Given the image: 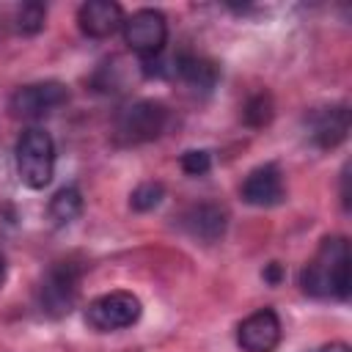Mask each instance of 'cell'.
<instances>
[{
    "label": "cell",
    "mask_w": 352,
    "mask_h": 352,
    "mask_svg": "<svg viewBox=\"0 0 352 352\" xmlns=\"http://www.w3.org/2000/svg\"><path fill=\"white\" fill-rule=\"evenodd\" d=\"M300 286L316 300L349 297V242L346 236H324L314 258L300 272Z\"/></svg>",
    "instance_id": "1"
},
{
    "label": "cell",
    "mask_w": 352,
    "mask_h": 352,
    "mask_svg": "<svg viewBox=\"0 0 352 352\" xmlns=\"http://www.w3.org/2000/svg\"><path fill=\"white\" fill-rule=\"evenodd\" d=\"M16 173L30 190H44L55 176V143L50 132L30 126L16 140Z\"/></svg>",
    "instance_id": "2"
},
{
    "label": "cell",
    "mask_w": 352,
    "mask_h": 352,
    "mask_svg": "<svg viewBox=\"0 0 352 352\" xmlns=\"http://www.w3.org/2000/svg\"><path fill=\"white\" fill-rule=\"evenodd\" d=\"M80 294V267L74 261H55L38 280L36 302L44 316L60 319L72 314Z\"/></svg>",
    "instance_id": "3"
},
{
    "label": "cell",
    "mask_w": 352,
    "mask_h": 352,
    "mask_svg": "<svg viewBox=\"0 0 352 352\" xmlns=\"http://www.w3.org/2000/svg\"><path fill=\"white\" fill-rule=\"evenodd\" d=\"M143 314L140 300L132 292H107L96 300L88 302L85 308V324L96 333H113V330H124L132 327Z\"/></svg>",
    "instance_id": "4"
},
{
    "label": "cell",
    "mask_w": 352,
    "mask_h": 352,
    "mask_svg": "<svg viewBox=\"0 0 352 352\" xmlns=\"http://www.w3.org/2000/svg\"><path fill=\"white\" fill-rule=\"evenodd\" d=\"M124 41L129 44L132 52L140 55V60L146 58H157L165 50L168 41V22L165 14L157 8H138L129 16H124Z\"/></svg>",
    "instance_id": "5"
},
{
    "label": "cell",
    "mask_w": 352,
    "mask_h": 352,
    "mask_svg": "<svg viewBox=\"0 0 352 352\" xmlns=\"http://www.w3.org/2000/svg\"><path fill=\"white\" fill-rule=\"evenodd\" d=\"M168 124V110L162 102L138 99L126 104L116 118V135L124 143H146L154 140Z\"/></svg>",
    "instance_id": "6"
},
{
    "label": "cell",
    "mask_w": 352,
    "mask_h": 352,
    "mask_svg": "<svg viewBox=\"0 0 352 352\" xmlns=\"http://www.w3.org/2000/svg\"><path fill=\"white\" fill-rule=\"evenodd\" d=\"M69 102V88L58 80H44V82H30L14 91L8 110L14 118H44L50 113H55L58 107H63Z\"/></svg>",
    "instance_id": "7"
},
{
    "label": "cell",
    "mask_w": 352,
    "mask_h": 352,
    "mask_svg": "<svg viewBox=\"0 0 352 352\" xmlns=\"http://www.w3.org/2000/svg\"><path fill=\"white\" fill-rule=\"evenodd\" d=\"M280 336H283V324L272 308L253 311L236 327V344L242 352H275Z\"/></svg>",
    "instance_id": "8"
},
{
    "label": "cell",
    "mask_w": 352,
    "mask_h": 352,
    "mask_svg": "<svg viewBox=\"0 0 352 352\" xmlns=\"http://www.w3.org/2000/svg\"><path fill=\"white\" fill-rule=\"evenodd\" d=\"M239 195L245 204L250 206H258V209H270V206H278L283 198H286V184H283V176H280V168L267 162V165H258L256 170H250L239 187Z\"/></svg>",
    "instance_id": "9"
},
{
    "label": "cell",
    "mask_w": 352,
    "mask_h": 352,
    "mask_svg": "<svg viewBox=\"0 0 352 352\" xmlns=\"http://www.w3.org/2000/svg\"><path fill=\"white\" fill-rule=\"evenodd\" d=\"M346 132H349V110H346V104L319 107L308 118V138L319 148H336L338 143L346 140Z\"/></svg>",
    "instance_id": "10"
},
{
    "label": "cell",
    "mask_w": 352,
    "mask_h": 352,
    "mask_svg": "<svg viewBox=\"0 0 352 352\" xmlns=\"http://www.w3.org/2000/svg\"><path fill=\"white\" fill-rule=\"evenodd\" d=\"M77 25L88 38H107L124 25V8L113 0H88L77 11Z\"/></svg>",
    "instance_id": "11"
},
{
    "label": "cell",
    "mask_w": 352,
    "mask_h": 352,
    "mask_svg": "<svg viewBox=\"0 0 352 352\" xmlns=\"http://www.w3.org/2000/svg\"><path fill=\"white\" fill-rule=\"evenodd\" d=\"M226 209H220L217 204H198V206H190L182 217V226L184 231L192 236V239H201V242H217L223 234H226Z\"/></svg>",
    "instance_id": "12"
},
{
    "label": "cell",
    "mask_w": 352,
    "mask_h": 352,
    "mask_svg": "<svg viewBox=\"0 0 352 352\" xmlns=\"http://www.w3.org/2000/svg\"><path fill=\"white\" fill-rule=\"evenodd\" d=\"M173 74L182 80V82H187L190 88H195V91H212L214 85H217V80H220V69H217V63L214 60H209V58H204V55H190V52H182V55H176L173 58Z\"/></svg>",
    "instance_id": "13"
},
{
    "label": "cell",
    "mask_w": 352,
    "mask_h": 352,
    "mask_svg": "<svg viewBox=\"0 0 352 352\" xmlns=\"http://www.w3.org/2000/svg\"><path fill=\"white\" fill-rule=\"evenodd\" d=\"M82 212V195L77 187H60L52 198H50V206H47V214L52 220V226L63 228L69 223H74Z\"/></svg>",
    "instance_id": "14"
},
{
    "label": "cell",
    "mask_w": 352,
    "mask_h": 352,
    "mask_svg": "<svg viewBox=\"0 0 352 352\" xmlns=\"http://www.w3.org/2000/svg\"><path fill=\"white\" fill-rule=\"evenodd\" d=\"M162 198H165V187L160 182H140L129 195V206L135 212H148V209L160 206Z\"/></svg>",
    "instance_id": "15"
},
{
    "label": "cell",
    "mask_w": 352,
    "mask_h": 352,
    "mask_svg": "<svg viewBox=\"0 0 352 352\" xmlns=\"http://www.w3.org/2000/svg\"><path fill=\"white\" fill-rule=\"evenodd\" d=\"M44 19H47V8L41 3H36V0L22 3L16 8V30L19 33H28V36L38 33L44 28Z\"/></svg>",
    "instance_id": "16"
},
{
    "label": "cell",
    "mask_w": 352,
    "mask_h": 352,
    "mask_svg": "<svg viewBox=\"0 0 352 352\" xmlns=\"http://www.w3.org/2000/svg\"><path fill=\"white\" fill-rule=\"evenodd\" d=\"M242 118H245L248 126H264V124H270V118H272V99H270V94L250 96L245 102V107H242Z\"/></svg>",
    "instance_id": "17"
},
{
    "label": "cell",
    "mask_w": 352,
    "mask_h": 352,
    "mask_svg": "<svg viewBox=\"0 0 352 352\" xmlns=\"http://www.w3.org/2000/svg\"><path fill=\"white\" fill-rule=\"evenodd\" d=\"M179 165H182V170H184L187 176H204V173H209V168H212V154H209L206 148H190V151L182 154Z\"/></svg>",
    "instance_id": "18"
},
{
    "label": "cell",
    "mask_w": 352,
    "mask_h": 352,
    "mask_svg": "<svg viewBox=\"0 0 352 352\" xmlns=\"http://www.w3.org/2000/svg\"><path fill=\"white\" fill-rule=\"evenodd\" d=\"M261 275H264V280L278 283V280H280V275H283V270H280V264H278V261H272V264H270V267H267Z\"/></svg>",
    "instance_id": "19"
},
{
    "label": "cell",
    "mask_w": 352,
    "mask_h": 352,
    "mask_svg": "<svg viewBox=\"0 0 352 352\" xmlns=\"http://www.w3.org/2000/svg\"><path fill=\"white\" fill-rule=\"evenodd\" d=\"M319 352H349V346H346L344 341H330V344H324Z\"/></svg>",
    "instance_id": "20"
},
{
    "label": "cell",
    "mask_w": 352,
    "mask_h": 352,
    "mask_svg": "<svg viewBox=\"0 0 352 352\" xmlns=\"http://www.w3.org/2000/svg\"><path fill=\"white\" fill-rule=\"evenodd\" d=\"M3 278H6V261H3V253H0V283H3Z\"/></svg>",
    "instance_id": "21"
}]
</instances>
